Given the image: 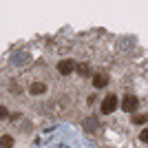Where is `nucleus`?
<instances>
[{
	"mask_svg": "<svg viewBox=\"0 0 148 148\" xmlns=\"http://www.w3.org/2000/svg\"><path fill=\"white\" fill-rule=\"evenodd\" d=\"M139 139H142V142H144V144H146V142H148V133H146V130H142V135H139Z\"/></svg>",
	"mask_w": 148,
	"mask_h": 148,
	"instance_id": "9d476101",
	"label": "nucleus"
},
{
	"mask_svg": "<svg viewBox=\"0 0 148 148\" xmlns=\"http://www.w3.org/2000/svg\"><path fill=\"white\" fill-rule=\"evenodd\" d=\"M47 88H49V84H47L44 80H36V82H31V84H29V93H31V95H44Z\"/></svg>",
	"mask_w": 148,
	"mask_h": 148,
	"instance_id": "20e7f679",
	"label": "nucleus"
},
{
	"mask_svg": "<svg viewBox=\"0 0 148 148\" xmlns=\"http://www.w3.org/2000/svg\"><path fill=\"white\" fill-rule=\"evenodd\" d=\"M58 71H60L62 75H71L75 71V62L71 60V58H64V60L58 62Z\"/></svg>",
	"mask_w": 148,
	"mask_h": 148,
	"instance_id": "7ed1b4c3",
	"label": "nucleus"
},
{
	"mask_svg": "<svg viewBox=\"0 0 148 148\" xmlns=\"http://www.w3.org/2000/svg\"><path fill=\"white\" fill-rule=\"evenodd\" d=\"M137 106H139L137 95H126V97L122 99V111H124V113H135Z\"/></svg>",
	"mask_w": 148,
	"mask_h": 148,
	"instance_id": "f03ea898",
	"label": "nucleus"
},
{
	"mask_svg": "<svg viewBox=\"0 0 148 148\" xmlns=\"http://www.w3.org/2000/svg\"><path fill=\"white\" fill-rule=\"evenodd\" d=\"M13 144H16L13 135H9V133H2V135H0V148H13Z\"/></svg>",
	"mask_w": 148,
	"mask_h": 148,
	"instance_id": "423d86ee",
	"label": "nucleus"
},
{
	"mask_svg": "<svg viewBox=\"0 0 148 148\" xmlns=\"http://www.w3.org/2000/svg\"><path fill=\"white\" fill-rule=\"evenodd\" d=\"M133 122L139 124V126H144V124H146V115H137V117H133Z\"/></svg>",
	"mask_w": 148,
	"mask_h": 148,
	"instance_id": "1a4fd4ad",
	"label": "nucleus"
},
{
	"mask_svg": "<svg viewBox=\"0 0 148 148\" xmlns=\"http://www.w3.org/2000/svg\"><path fill=\"white\" fill-rule=\"evenodd\" d=\"M75 69H77L80 77H88L91 75V64L88 62H80V64H75Z\"/></svg>",
	"mask_w": 148,
	"mask_h": 148,
	"instance_id": "0eeeda50",
	"label": "nucleus"
},
{
	"mask_svg": "<svg viewBox=\"0 0 148 148\" xmlns=\"http://www.w3.org/2000/svg\"><path fill=\"white\" fill-rule=\"evenodd\" d=\"M117 106H119V99H117V95H106L104 99H102V104H99V113L102 115H113V113L117 111Z\"/></svg>",
	"mask_w": 148,
	"mask_h": 148,
	"instance_id": "f257e3e1",
	"label": "nucleus"
},
{
	"mask_svg": "<svg viewBox=\"0 0 148 148\" xmlns=\"http://www.w3.org/2000/svg\"><path fill=\"white\" fill-rule=\"evenodd\" d=\"M7 117H9V108L5 104H0V122H5Z\"/></svg>",
	"mask_w": 148,
	"mask_h": 148,
	"instance_id": "6e6552de",
	"label": "nucleus"
},
{
	"mask_svg": "<svg viewBox=\"0 0 148 148\" xmlns=\"http://www.w3.org/2000/svg\"><path fill=\"white\" fill-rule=\"evenodd\" d=\"M106 84H108V73H106V71L93 73V86H95V88H104Z\"/></svg>",
	"mask_w": 148,
	"mask_h": 148,
	"instance_id": "39448f33",
	"label": "nucleus"
}]
</instances>
